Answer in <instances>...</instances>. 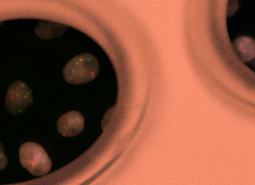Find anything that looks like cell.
<instances>
[{
  "instance_id": "cell-1",
  "label": "cell",
  "mask_w": 255,
  "mask_h": 185,
  "mask_svg": "<svg viewBox=\"0 0 255 185\" xmlns=\"http://www.w3.org/2000/svg\"><path fill=\"white\" fill-rule=\"evenodd\" d=\"M100 73V64L94 55L82 53L68 62L63 69V77L69 84L80 85L93 81Z\"/></svg>"
},
{
  "instance_id": "cell-2",
  "label": "cell",
  "mask_w": 255,
  "mask_h": 185,
  "mask_svg": "<svg viewBox=\"0 0 255 185\" xmlns=\"http://www.w3.org/2000/svg\"><path fill=\"white\" fill-rule=\"evenodd\" d=\"M21 166L34 177H42L51 170V160L44 148L34 142L23 143L19 148Z\"/></svg>"
},
{
  "instance_id": "cell-3",
  "label": "cell",
  "mask_w": 255,
  "mask_h": 185,
  "mask_svg": "<svg viewBox=\"0 0 255 185\" xmlns=\"http://www.w3.org/2000/svg\"><path fill=\"white\" fill-rule=\"evenodd\" d=\"M32 102L31 89L25 82L17 80L10 85L5 97V108L9 113L19 116L28 109Z\"/></svg>"
},
{
  "instance_id": "cell-4",
  "label": "cell",
  "mask_w": 255,
  "mask_h": 185,
  "mask_svg": "<svg viewBox=\"0 0 255 185\" xmlns=\"http://www.w3.org/2000/svg\"><path fill=\"white\" fill-rule=\"evenodd\" d=\"M85 119L79 111H70L62 115L57 123L56 127L60 135L64 137H75L84 129Z\"/></svg>"
},
{
  "instance_id": "cell-5",
  "label": "cell",
  "mask_w": 255,
  "mask_h": 185,
  "mask_svg": "<svg viewBox=\"0 0 255 185\" xmlns=\"http://www.w3.org/2000/svg\"><path fill=\"white\" fill-rule=\"evenodd\" d=\"M233 46L244 62L251 61L255 57V41L251 37H240L233 43Z\"/></svg>"
}]
</instances>
